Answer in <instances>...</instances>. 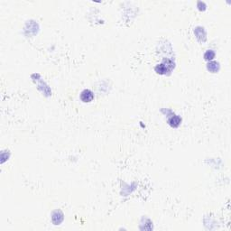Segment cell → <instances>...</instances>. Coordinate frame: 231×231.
Instances as JSON below:
<instances>
[{
    "instance_id": "1",
    "label": "cell",
    "mask_w": 231,
    "mask_h": 231,
    "mask_svg": "<svg viewBox=\"0 0 231 231\" xmlns=\"http://www.w3.org/2000/svg\"><path fill=\"white\" fill-rule=\"evenodd\" d=\"M81 100L85 103L91 102L94 100V94L90 90H84L81 93Z\"/></svg>"
},
{
    "instance_id": "2",
    "label": "cell",
    "mask_w": 231,
    "mask_h": 231,
    "mask_svg": "<svg viewBox=\"0 0 231 231\" xmlns=\"http://www.w3.org/2000/svg\"><path fill=\"white\" fill-rule=\"evenodd\" d=\"M207 68H208V70H209L210 72L216 73V72H218L219 70H220V63L217 62H210L208 63Z\"/></svg>"
},
{
    "instance_id": "3",
    "label": "cell",
    "mask_w": 231,
    "mask_h": 231,
    "mask_svg": "<svg viewBox=\"0 0 231 231\" xmlns=\"http://www.w3.org/2000/svg\"><path fill=\"white\" fill-rule=\"evenodd\" d=\"M182 119L178 116H173L172 118H170L168 120V123L170 124V125H172V127H177L179 126V125L181 124Z\"/></svg>"
},
{
    "instance_id": "4",
    "label": "cell",
    "mask_w": 231,
    "mask_h": 231,
    "mask_svg": "<svg viewBox=\"0 0 231 231\" xmlns=\"http://www.w3.org/2000/svg\"><path fill=\"white\" fill-rule=\"evenodd\" d=\"M215 58V52L212 50H209L204 53V59L206 61H212Z\"/></svg>"
}]
</instances>
